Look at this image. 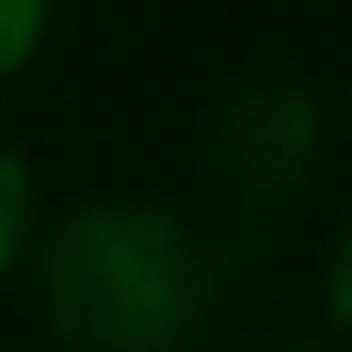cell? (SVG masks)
I'll return each mask as SVG.
<instances>
[{
  "instance_id": "1",
  "label": "cell",
  "mask_w": 352,
  "mask_h": 352,
  "mask_svg": "<svg viewBox=\"0 0 352 352\" xmlns=\"http://www.w3.org/2000/svg\"><path fill=\"white\" fill-rule=\"evenodd\" d=\"M256 241L153 192H88L32 232V320L56 352H200Z\"/></svg>"
},
{
  "instance_id": "2",
  "label": "cell",
  "mask_w": 352,
  "mask_h": 352,
  "mask_svg": "<svg viewBox=\"0 0 352 352\" xmlns=\"http://www.w3.org/2000/svg\"><path fill=\"white\" fill-rule=\"evenodd\" d=\"M192 153H200V176H208L224 224L241 241H272V224H288L329 176V153H336L329 88L305 65H280V56L224 72L200 104Z\"/></svg>"
},
{
  "instance_id": "3",
  "label": "cell",
  "mask_w": 352,
  "mask_h": 352,
  "mask_svg": "<svg viewBox=\"0 0 352 352\" xmlns=\"http://www.w3.org/2000/svg\"><path fill=\"white\" fill-rule=\"evenodd\" d=\"M32 232H41V168H32V153L16 136L0 129V280L24 272Z\"/></svg>"
},
{
  "instance_id": "4",
  "label": "cell",
  "mask_w": 352,
  "mask_h": 352,
  "mask_svg": "<svg viewBox=\"0 0 352 352\" xmlns=\"http://www.w3.org/2000/svg\"><path fill=\"white\" fill-rule=\"evenodd\" d=\"M48 32H56V0H0V88H16L41 65Z\"/></svg>"
},
{
  "instance_id": "5",
  "label": "cell",
  "mask_w": 352,
  "mask_h": 352,
  "mask_svg": "<svg viewBox=\"0 0 352 352\" xmlns=\"http://www.w3.org/2000/svg\"><path fill=\"white\" fill-rule=\"evenodd\" d=\"M320 320H329V336L352 352V208L336 217L329 256H320Z\"/></svg>"
},
{
  "instance_id": "6",
  "label": "cell",
  "mask_w": 352,
  "mask_h": 352,
  "mask_svg": "<svg viewBox=\"0 0 352 352\" xmlns=\"http://www.w3.org/2000/svg\"><path fill=\"white\" fill-rule=\"evenodd\" d=\"M256 352H344L336 336H312V329H288V336H264Z\"/></svg>"
}]
</instances>
